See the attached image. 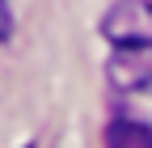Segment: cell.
I'll use <instances>...</instances> for the list:
<instances>
[{
  "label": "cell",
  "instance_id": "2",
  "mask_svg": "<svg viewBox=\"0 0 152 148\" xmlns=\"http://www.w3.org/2000/svg\"><path fill=\"white\" fill-rule=\"evenodd\" d=\"M106 76L114 89L123 93H135V89L152 85V42H131V47H114L110 64H106Z\"/></svg>",
  "mask_w": 152,
  "mask_h": 148
},
{
  "label": "cell",
  "instance_id": "3",
  "mask_svg": "<svg viewBox=\"0 0 152 148\" xmlns=\"http://www.w3.org/2000/svg\"><path fill=\"white\" fill-rule=\"evenodd\" d=\"M106 148H152V127L131 123V119H114L106 127Z\"/></svg>",
  "mask_w": 152,
  "mask_h": 148
},
{
  "label": "cell",
  "instance_id": "5",
  "mask_svg": "<svg viewBox=\"0 0 152 148\" xmlns=\"http://www.w3.org/2000/svg\"><path fill=\"white\" fill-rule=\"evenodd\" d=\"M26 148H34V144H26Z\"/></svg>",
  "mask_w": 152,
  "mask_h": 148
},
{
  "label": "cell",
  "instance_id": "1",
  "mask_svg": "<svg viewBox=\"0 0 152 148\" xmlns=\"http://www.w3.org/2000/svg\"><path fill=\"white\" fill-rule=\"evenodd\" d=\"M102 38L114 47L131 42H152V4L148 0H118L102 17Z\"/></svg>",
  "mask_w": 152,
  "mask_h": 148
},
{
  "label": "cell",
  "instance_id": "4",
  "mask_svg": "<svg viewBox=\"0 0 152 148\" xmlns=\"http://www.w3.org/2000/svg\"><path fill=\"white\" fill-rule=\"evenodd\" d=\"M13 34V13H9V0H0V42Z\"/></svg>",
  "mask_w": 152,
  "mask_h": 148
}]
</instances>
